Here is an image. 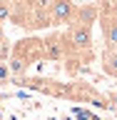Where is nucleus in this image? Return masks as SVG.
Returning a JSON list of instances; mask_svg holds the SVG:
<instances>
[{"label":"nucleus","mask_w":117,"mask_h":120,"mask_svg":"<svg viewBox=\"0 0 117 120\" xmlns=\"http://www.w3.org/2000/svg\"><path fill=\"white\" fill-rule=\"evenodd\" d=\"M62 38H65L67 52H75L77 60H80L82 55H85V60H92V25L72 20Z\"/></svg>","instance_id":"1"},{"label":"nucleus","mask_w":117,"mask_h":120,"mask_svg":"<svg viewBox=\"0 0 117 120\" xmlns=\"http://www.w3.org/2000/svg\"><path fill=\"white\" fill-rule=\"evenodd\" d=\"M75 10L77 8L70 0H52L47 8V20L50 25H62V22H72L75 20Z\"/></svg>","instance_id":"2"},{"label":"nucleus","mask_w":117,"mask_h":120,"mask_svg":"<svg viewBox=\"0 0 117 120\" xmlns=\"http://www.w3.org/2000/svg\"><path fill=\"white\" fill-rule=\"evenodd\" d=\"M43 58L47 60H62L67 58V45L62 35H50L43 40Z\"/></svg>","instance_id":"3"},{"label":"nucleus","mask_w":117,"mask_h":120,"mask_svg":"<svg viewBox=\"0 0 117 120\" xmlns=\"http://www.w3.org/2000/svg\"><path fill=\"white\" fill-rule=\"evenodd\" d=\"M100 28L107 48H117V18L115 15H100Z\"/></svg>","instance_id":"4"},{"label":"nucleus","mask_w":117,"mask_h":120,"mask_svg":"<svg viewBox=\"0 0 117 120\" xmlns=\"http://www.w3.org/2000/svg\"><path fill=\"white\" fill-rule=\"evenodd\" d=\"M102 70L110 78H117V48H105L102 50Z\"/></svg>","instance_id":"5"},{"label":"nucleus","mask_w":117,"mask_h":120,"mask_svg":"<svg viewBox=\"0 0 117 120\" xmlns=\"http://www.w3.org/2000/svg\"><path fill=\"white\" fill-rule=\"evenodd\" d=\"M10 15H13V3L10 0H0V25L10 20Z\"/></svg>","instance_id":"6"},{"label":"nucleus","mask_w":117,"mask_h":120,"mask_svg":"<svg viewBox=\"0 0 117 120\" xmlns=\"http://www.w3.org/2000/svg\"><path fill=\"white\" fill-rule=\"evenodd\" d=\"M7 78H10V68L5 60V63H0V82H7Z\"/></svg>","instance_id":"7"},{"label":"nucleus","mask_w":117,"mask_h":120,"mask_svg":"<svg viewBox=\"0 0 117 120\" xmlns=\"http://www.w3.org/2000/svg\"><path fill=\"white\" fill-rule=\"evenodd\" d=\"M70 3H72L75 8H82V5H90V3H92V0H70Z\"/></svg>","instance_id":"8"},{"label":"nucleus","mask_w":117,"mask_h":120,"mask_svg":"<svg viewBox=\"0 0 117 120\" xmlns=\"http://www.w3.org/2000/svg\"><path fill=\"white\" fill-rule=\"evenodd\" d=\"M0 45H5V33H3V25H0Z\"/></svg>","instance_id":"9"}]
</instances>
